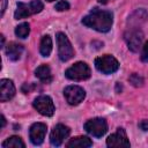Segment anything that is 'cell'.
<instances>
[{
    "instance_id": "obj_1",
    "label": "cell",
    "mask_w": 148,
    "mask_h": 148,
    "mask_svg": "<svg viewBox=\"0 0 148 148\" xmlns=\"http://www.w3.org/2000/svg\"><path fill=\"white\" fill-rule=\"evenodd\" d=\"M82 23L98 32H108L113 23V14L110 10L94 8L82 18Z\"/></svg>"
},
{
    "instance_id": "obj_2",
    "label": "cell",
    "mask_w": 148,
    "mask_h": 148,
    "mask_svg": "<svg viewBox=\"0 0 148 148\" xmlns=\"http://www.w3.org/2000/svg\"><path fill=\"white\" fill-rule=\"evenodd\" d=\"M43 8H44V5H43V2L40 0H31L29 3L17 2L16 10L14 13V17L16 20L25 18V17H28L30 15L40 13Z\"/></svg>"
},
{
    "instance_id": "obj_3",
    "label": "cell",
    "mask_w": 148,
    "mask_h": 148,
    "mask_svg": "<svg viewBox=\"0 0 148 148\" xmlns=\"http://www.w3.org/2000/svg\"><path fill=\"white\" fill-rule=\"evenodd\" d=\"M90 75H91L90 67L83 61H79L74 64L73 66L67 68L65 72V76L73 81H83L89 79Z\"/></svg>"
},
{
    "instance_id": "obj_4",
    "label": "cell",
    "mask_w": 148,
    "mask_h": 148,
    "mask_svg": "<svg viewBox=\"0 0 148 148\" xmlns=\"http://www.w3.org/2000/svg\"><path fill=\"white\" fill-rule=\"evenodd\" d=\"M57 44H58V56L61 61H68L74 57V49L67 38V36L62 32H58L56 35Z\"/></svg>"
},
{
    "instance_id": "obj_5",
    "label": "cell",
    "mask_w": 148,
    "mask_h": 148,
    "mask_svg": "<svg viewBox=\"0 0 148 148\" xmlns=\"http://www.w3.org/2000/svg\"><path fill=\"white\" fill-rule=\"evenodd\" d=\"M95 67L103 74H112L119 68L118 60L110 54H105L95 59Z\"/></svg>"
},
{
    "instance_id": "obj_6",
    "label": "cell",
    "mask_w": 148,
    "mask_h": 148,
    "mask_svg": "<svg viewBox=\"0 0 148 148\" xmlns=\"http://www.w3.org/2000/svg\"><path fill=\"white\" fill-rule=\"evenodd\" d=\"M87 133H89L92 136L101 138L108 131V123L104 118H92L84 123L83 125Z\"/></svg>"
},
{
    "instance_id": "obj_7",
    "label": "cell",
    "mask_w": 148,
    "mask_h": 148,
    "mask_svg": "<svg viewBox=\"0 0 148 148\" xmlns=\"http://www.w3.org/2000/svg\"><path fill=\"white\" fill-rule=\"evenodd\" d=\"M124 38L128 50H131L132 52H138L142 45L143 34L139 28H128V30L124 35Z\"/></svg>"
},
{
    "instance_id": "obj_8",
    "label": "cell",
    "mask_w": 148,
    "mask_h": 148,
    "mask_svg": "<svg viewBox=\"0 0 148 148\" xmlns=\"http://www.w3.org/2000/svg\"><path fill=\"white\" fill-rule=\"evenodd\" d=\"M34 108L43 116L51 117L54 113V104L50 96L47 95H40L34 99L32 103Z\"/></svg>"
},
{
    "instance_id": "obj_9",
    "label": "cell",
    "mask_w": 148,
    "mask_h": 148,
    "mask_svg": "<svg viewBox=\"0 0 148 148\" xmlns=\"http://www.w3.org/2000/svg\"><path fill=\"white\" fill-rule=\"evenodd\" d=\"M64 96L69 105H77L84 99L86 91L79 86H68L64 89Z\"/></svg>"
},
{
    "instance_id": "obj_10",
    "label": "cell",
    "mask_w": 148,
    "mask_h": 148,
    "mask_svg": "<svg viewBox=\"0 0 148 148\" xmlns=\"http://www.w3.org/2000/svg\"><path fill=\"white\" fill-rule=\"evenodd\" d=\"M71 133V130L69 127H67L66 125L64 124H58L53 127V130L51 131V134H50V142L52 146H56V147H59L65 139L68 138Z\"/></svg>"
},
{
    "instance_id": "obj_11",
    "label": "cell",
    "mask_w": 148,
    "mask_h": 148,
    "mask_svg": "<svg viewBox=\"0 0 148 148\" xmlns=\"http://www.w3.org/2000/svg\"><path fill=\"white\" fill-rule=\"evenodd\" d=\"M45 134H46V125L44 123H35L31 125L29 131V138L35 146H39L43 143Z\"/></svg>"
},
{
    "instance_id": "obj_12",
    "label": "cell",
    "mask_w": 148,
    "mask_h": 148,
    "mask_svg": "<svg viewBox=\"0 0 148 148\" xmlns=\"http://www.w3.org/2000/svg\"><path fill=\"white\" fill-rule=\"evenodd\" d=\"M108 147H130L131 143L127 139L126 132L124 128H118L116 133L111 134L106 139Z\"/></svg>"
},
{
    "instance_id": "obj_13",
    "label": "cell",
    "mask_w": 148,
    "mask_h": 148,
    "mask_svg": "<svg viewBox=\"0 0 148 148\" xmlns=\"http://www.w3.org/2000/svg\"><path fill=\"white\" fill-rule=\"evenodd\" d=\"M15 86L12 80L8 79H2L0 81V101L1 102H7L12 99L15 95Z\"/></svg>"
},
{
    "instance_id": "obj_14",
    "label": "cell",
    "mask_w": 148,
    "mask_h": 148,
    "mask_svg": "<svg viewBox=\"0 0 148 148\" xmlns=\"http://www.w3.org/2000/svg\"><path fill=\"white\" fill-rule=\"evenodd\" d=\"M148 18V14L146 10L143 9H138L135 10L130 17H128V25L130 28H139L141 23H143Z\"/></svg>"
},
{
    "instance_id": "obj_15",
    "label": "cell",
    "mask_w": 148,
    "mask_h": 148,
    "mask_svg": "<svg viewBox=\"0 0 148 148\" xmlns=\"http://www.w3.org/2000/svg\"><path fill=\"white\" fill-rule=\"evenodd\" d=\"M23 52V45L18 44V43H15V42H10L8 43V45L6 46V54L7 57L13 60V61H16L21 58V54Z\"/></svg>"
},
{
    "instance_id": "obj_16",
    "label": "cell",
    "mask_w": 148,
    "mask_h": 148,
    "mask_svg": "<svg viewBox=\"0 0 148 148\" xmlns=\"http://www.w3.org/2000/svg\"><path fill=\"white\" fill-rule=\"evenodd\" d=\"M35 75L43 83H51L52 80H53L51 69H50V67L47 65H40V66H38L36 68V71H35Z\"/></svg>"
},
{
    "instance_id": "obj_17",
    "label": "cell",
    "mask_w": 148,
    "mask_h": 148,
    "mask_svg": "<svg viewBox=\"0 0 148 148\" xmlns=\"http://www.w3.org/2000/svg\"><path fill=\"white\" fill-rule=\"evenodd\" d=\"M91 146H92V141L88 136H76L71 139L66 143V147L68 148H88Z\"/></svg>"
},
{
    "instance_id": "obj_18",
    "label": "cell",
    "mask_w": 148,
    "mask_h": 148,
    "mask_svg": "<svg viewBox=\"0 0 148 148\" xmlns=\"http://www.w3.org/2000/svg\"><path fill=\"white\" fill-rule=\"evenodd\" d=\"M52 51V39L49 35H45L40 39L39 44V52L43 57H49Z\"/></svg>"
},
{
    "instance_id": "obj_19",
    "label": "cell",
    "mask_w": 148,
    "mask_h": 148,
    "mask_svg": "<svg viewBox=\"0 0 148 148\" xmlns=\"http://www.w3.org/2000/svg\"><path fill=\"white\" fill-rule=\"evenodd\" d=\"M2 148H24L25 147V143L22 141V139L20 136H16V135H13L8 139H6L3 142H2Z\"/></svg>"
},
{
    "instance_id": "obj_20",
    "label": "cell",
    "mask_w": 148,
    "mask_h": 148,
    "mask_svg": "<svg viewBox=\"0 0 148 148\" xmlns=\"http://www.w3.org/2000/svg\"><path fill=\"white\" fill-rule=\"evenodd\" d=\"M29 32H30V25H29V23H27V22L21 23L20 25H17V27L15 28V35H16L17 37H20V38H25V37H28Z\"/></svg>"
},
{
    "instance_id": "obj_21",
    "label": "cell",
    "mask_w": 148,
    "mask_h": 148,
    "mask_svg": "<svg viewBox=\"0 0 148 148\" xmlns=\"http://www.w3.org/2000/svg\"><path fill=\"white\" fill-rule=\"evenodd\" d=\"M128 81H130L134 87H141V86H143V77L140 76V75L136 74V73H133V74L128 77Z\"/></svg>"
},
{
    "instance_id": "obj_22",
    "label": "cell",
    "mask_w": 148,
    "mask_h": 148,
    "mask_svg": "<svg viewBox=\"0 0 148 148\" xmlns=\"http://www.w3.org/2000/svg\"><path fill=\"white\" fill-rule=\"evenodd\" d=\"M54 9L58 10V12H64V10H68L69 9V3L65 0H60L56 3L54 6Z\"/></svg>"
},
{
    "instance_id": "obj_23",
    "label": "cell",
    "mask_w": 148,
    "mask_h": 148,
    "mask_svg": "<svg viewBox=\"0 0 148 148\" xmlns=\"http://www.w3.org/2000/svg\"><path fill=\"white\" fill-rule=\"evenodd\" d=\"M141 60H142L143 62H148V40L145 43V45H143V47H142Z\"/></svg>"
},
{
    "instance_id": "obj_24",
    "label": "cell",
    "mask_w": 148,
    "mask_h": 148,
    "mask_svg": "<svg viewBox=\"0 0 148 148\" xmlns=\"http://www.w3.org/2000/svg\"><path fill=\"white\" fill-rule=\"evenodd\" d=\"M139 127L142 130V131H148V119H145L139 123Z\"/></svg>"
},
{
    "instance_id": "obj_25",
    "label": "cell",
    "mask_w": 148,
    "mask_h": 148,
    "mask_svg": "<svg viewBox=\"0 0 148 148\" xmlns=\"http://www.w3.org/2000/svg\"><path fill=\"white\" fill-rule=\"evenodd\" d=\"M6 5H7V0H1V16L3 15L5 10H6Z\"/></svg>"
},
{
    "instance_id": "obj_26",
    "label": "cell",
    "mask_w": 148,
    "mask_h": 148,
    "mask_svg": "<svg viewBox=\"0 0 148 148\" xmlns=\"http://www.w3.org/2000/svg\"><path fill=\"white\" fill-rule=\"evenodd\" d=\"M6 125V119H5V116L1 114V128H3Z\"/></svg>"
},
{
    "instance_id": "obj_27",
    "label": "cell",
    "mask_w": 148,
    "mask_h": 148,
    "mask_svg": "<svg viewBox=\"0 0 148 148\" xmlns=\"http://www.w3.org/2000/svg\"><path fill=\"white\" fill-rule=\"evenodd\" d=\"M110 0H98V2L99 3H102V5H105V3H108Z\"/></svg>"
},
{
    "instance_id": "obj_28",
    "label": "cell",
    "mask_w": 148,
    "mask_h": 148,
    "mask_svg": "<svg viewBox=\"0 0 148 148\" xmlns=\"http://www.w3.org/2000/svg\"><path fill=\"white\" fill-rule=\"evenodd\" d=\"M3 43H5V37L1 35V47L3 46Z\"/></svg>"
},
{
    "instance_id": "obj_29",
    "label": "cell",
    "mask_w": 148,
    "mask_h": 148,
    "mask_svg": "<svg viewBox=\"0 0 148 148\" xmlns=\"http://www.w3.org/2000/svg\"><path fill=\"white\" fill-rule=\"evenodd\" d=\"M46 1H49V2H51V1H54V0H46Z\"/></svg>"
}]
</instances>
